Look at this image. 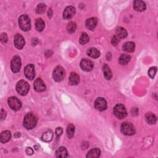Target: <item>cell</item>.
I'll list each match as a JSON object with an SVG mask.
<instances>
[{
  "label": "cell",
  "instance_id": "obj_30",
  "mask_svg": "<svg viewBox=\"0 0 158 158\" xmlns=\"http://www.w3.org/2000/svg\"><path fill=\"white\" fill-rule=\"evenodd\" d=\"M75 133V127L72 124H70L68 126L67 129V135L69 138H72L73 137Z\"/></svg>",
  "mask_w": 158,
  "mask_h": 158
},
{
  "label": "cell",
  "instance_id": "obj_18",
  "mask_svg": "<svg viewBox=\"0 0 158 158\" xmlns=\"http://www.w3.org/2000/svg\"><path fill=\"white\" fill-rule=\"evenodd\" d=\"M115 36L119 39L125 38L127 37V32L123 27H118L115 30Z\"/></svg>",
  "mask_w": 158,
  "mask_h": 158
},
{
  "label": "cell",
  "instance_id": "obj_8",
  "mask_svg": "<svg viewBox=\"0 0 158 158\" xmlns=\"http://www.w3.org/2000/svg\"><path fill=\"white\" fill-rule=\"evenodd\" d=\"M7 102L10 107L14 111H18L21 108L22 106L21 101L16 97L12 96L10 98L8 99Z\"/></svg>",
  "mask_w": 158,
  "mask_h": 158
},
{
  "label": "cell",
  "instance_id": "obj_28",
  "mask_svg": "<svg viewBox=\"0 0 158 158\" xmlns=\"http://www.w3.org/2000/svg\"><path fill=\"white\" fill-rule=\"evenodd\" d=\"M45 26V22L43 21V20L42 19H38L35 22V27L36 29L38 31V32H41L42 31Z\"/></svg>",
  "mask_w": 158,
  "mask_h": 158
},
{
  "label": "cell",
  "instance_id": "obj_32",
  "mask_svg": "<svg viewBox=\"0 0 158 158\" xmlns=\"http://www.w3.org/2000/svg\"><path fill=\"white\" fill-rule=\"evenodd\" d=\"M76 24L75 22H70L68 26V27H67V30L68 31L69 33H70V34H72V33H73L75 31H76Z\"/></svg>",
  "mask_w": 158,
  "mask_h": 158
},
{
  "label": "cell",
  "instance_id": "obj_14",
  "mask_svg": "<svg viewBox=\"0 0 158 158\" xmlns=\"http://www.w3.org/2000/svg\"><path fill=\"white\" fill-rule=\"evenodd\" d=\"M34 89L38 92H43L46 90V86L41 79H37L34 82Z\"/></svg>",
  "mask_w": 158,
  "mask_h": 158
},
{
  "label": "cell",
  "instance_id": "obj_23",
  "mask_svg": "<svg viewBox=\"0 0 158 158\" xmlns=\"http://www.w3.org/2000/svg\"><path fill=\"white\" fill-rule=\"evenodd\" d=\"M68 156V151L64 147H60L56 152V156L57 157H67Z\"/></svg>",
  "mask_w": 158,
  "mask_h": 158
},
{
  "label": "cell",
  "instance_id": "obj_3",
  "mask_svg": "<svg viewBox=\"0 0 158 158\" xmlns=\"http://www.w3.org/2000/svg\"><path fill=\"white\" fill-rule=\"evenodd\" d=\"M20 28L23 31H29L31 28V23L29 17L27 15H22L19 19Z\"/></svg>",
  "mask_w": 158,
  "mask_h": 158
},
{
  "label": "cell",
  "instance_id": "obj_36",
  "mask_svg": "<svg viewBox=\"0 0 158 158\" xmlns=\"http://www.w3.org/2000/svg\"><path fill=\"white\" fill-rule=\"evenodd\" d=\"M1 41L2 43H6L7 41V35L6 34H2L1 35Z\"/></svg>",
  "mask_w": 158,
  "mask_h": 158
},
{
  "label": "cell",
  "instance_id": "obj_33",
  "mask_svg": "<svg viewBox=\"0 0 158 158\" xmlns=\"http://www.w3.org/2000/svg\"><path fill=\"white\" fill-rule=\"evenodd\" d=\"M157 72V68L156 67H153L149 69L148 71V75L151 79H154L155 75Z\"/></svg>",
  "mask_w": 158,
  "mask_h": 158
},
{
  "label": "cell",
  "instance_id": "obj_12",
  "mask_svg": "<svg viewBox=\"0 0 158 158\" xmlns=\"http://www.w3.org/2000/svg\"><path fill=\"white\" fill-rule=\"evenodd\" d=\"M76 14V9L73 6H68L65 9L63 12L64 19L68 20L71 19Z\"/></svg>",
  "mask_w": 158,
  "mask_h": 158
},
{
  "label": "cell",
  "instance_id": "obj_21",
  "mask_svg": "<svg viewBox=\"0 0 158 158\" xmlns=\"http://www.w3.org/2000/svg\"><path fill=\"white\" fill-rule=\"evenodd\" d=\"M103 69L104 78L106 80H111V79L112 77V73L109 66H108L107 64H104L103 67Z\"/></svg>",
  "mask_w": 158,
  "mask_h": 158
},
{
  "label": "cell",
  "instance_id": "obj_35",
  "mask_svg": "<svg viewBox=\"0 0 158 158\" xmlns=\"http://www.w3.org/2000/svg\"><path fill=\"white\" fill-rule=\"evenodd\" d=\"M63 132V130L61 127H57L56 129V134L57 137H60L62 135Z\"/></svg>",
  "mask_w": 158,
  "mask_h": 158
},
{
  "label": "cell",
  "instance_id": "obj_31",
  "mask_svg": "<svg viewBox=\"0 0 158 158\" xmlns=\"http://www.w3.org/2000/svg\"><path fill=\"white\" fill-rule=\"evenodd\" d=\"M46 5L43 3H40L39 4L37 7V9H36V12L37 14H43L45 12V10H46Z\"/></svg>",
  "mask_w": 158,
  "mask_h": 158
},
{
  "label": "cell",
  "instance_id": "obj_34",
  "mask_svg": "<svg viewBox=\"0 0 158 158\" xmlns=\"http://www.w3.org/2000/svg\"><path fill=\"white\" fill-rule=\"evenodd\" d=\"M119 41H120V39L119 38H118L117 37H116L115 35L112 38V40H111V43L112 44V45L114 46H116L119 43Z\"/></svg>",
  "mask_w": 158,
  "mask_h": 158
},
{
  "label": "cell",
  "instance_id": "obj_7",
  "mask_svg": "<svg viewBox=\"0 0 158 158\" xmlns=\"http://www.w3.org/2000/svg\"><path fill=\"white\" fill-rule=\"evenodd\" d=\"M21 68V60L19 56H15L11 60V69L14 73H18Z\"/></svg>",
  "mask_w": 158,
  "mask_h": 158
},
{
  "label": "cell",
  "instance_id": "obj_11",
  "mask_svg": "<svg viewBox=\"0 0 158 158\" xmlns=\"http://www.w3.org/2000/svg\"><path fill=\"white\" fill-rule=\"evenodd\" d=\"M80 67L84 70L87 72H90L92 71L94 67L93 62L87 59H83L80 62Z\"/></svg>",
  "mask_w": 158,
  "mask_h": 158
},
{
  "label": "cell",
  "instance_id": "obj_38",
  "mask_svg": "<svg viewBox=\"0 0 158 158\" xmlns=\"http://www.w3.org/2000/svg\"><path fill=\"white\" fill-rule=\"evenodd\" d=\"M6 115V112L3 109H2L1 110V120H3V119H5Z\"/></svg>",
  "mask_w": 158,
  "mask_h": 158
},
{
  "label": "cell",
  "instance_id": "obj_4",
  "mask_svg": "<svg viewBox=\"0 0 158 158\" xmlns=\"http://www.w3.org/2000/svg\"><path fill=\"white\" fill-rule=\"evenodd\" d=\"M30 89L28 83L24 80H21L18 82L16 85V90L18 93L22 96H25L27 94Z\"/></svg>",
  "mask_w": 158,
  "mask_h": 158
},
{
  "label": "cell",
  "instance_id": "obj_6",
  "mask_svg": "<svg viewBox=\"0 0 158 158\" xmlns=\"http://www.w3.org/2000/svg\"><path fill=\"white\" fill-rule=\"evenodd\" d=\"M65 75V71L64 69V68L61 67V66H57V67H56L54 69L53 71V77L56 82H59L64 79Z\"/></svg>",
  "mask_w": 158,
  "mask_h": 158
},
{
  "label": "cell",
  "instance_id": "obj_25",
  "mask_svg": "<svg viewBox=\"0 0 158 158\" xmlns=\"http://www.w3.org/2000/svg\"><path fill=\"white\" fill-rule=\"evenodd\" d=\"M145 119L149 124H154L157 121V117L153 113H147L145 115Z\"/></svg>",
  "mask_w": 158,
  "mask_h": 158
},
{
  "label": "cell",
  "instance_id": "obj_17",
  "mask_svg": "<svg viewBox=\"0 0 158 158\" xmlns=\"http://www.w3.org/2000/svg\"><path fill=\"white\" fill-rule=\"evenodd\" d=\"M97 22H98V21H97V19L96 18H90V19H87V21H86V22H85L86 27L89 30H93L96 27Z\"/></svg>",
  "mask_w": 158,
  "mask_h": 158
},
{
  "label": "cell",
  "instance_id": "obj_15",
  "mask_svg": "<svg viewBox=\"0 0 158 158\" xmlns=\"http://www.w3.org/2000/svg\"><path fill=\"white\" fill-rule=\"evenodd\" d=\"M133 4L134 10L138 12H143L145 11L146 8V3L143 1H135Z\"/></svg>",
  "mask_w": 158,
  "mask_h": 158
},
{
  "label": "cell",
  "instance_id": "obj_9",
  "mask_svg": "<svg viewBox=\"0 0 158 158\" xmlns=\"http://www.w3.org/2000/svg\"><path fill=\"white\" fill-rule=\"evenodd\" d=\"M24 73L26 78L29 80H33L35 76V67L33 64L27 65L24 69Z\"/></svg>",
  "mask_w": 158,
  "mask_h": 158
},
{
  "label": "cell",
  "instance_id": "obj_20",
  "mask_svg": "<svg viewBox=\"0 0 158 158\" xmlns=\"http://www.w3.org/2000/svg\"><path fill=\"white\" fill-rule=\"evenodd\" d=\"M101 154V151L98 148H94L91 149L90 151H88L87 157L88 158H96L99 157Z\"/></svg>",
  "mask_w": 158,
  "mask_h": 158
},
{
  "label": "cell",
  "instance_id": "obj_10",
  "mask_svg": "<svg viewBox=\"0 0 158 158\" xmlns=\"http://www.w3.org/2000/svg\"><path fill=\"white\" fill-rule=\"evenodd\" d=\"M95 107L99 111H103L107 109V102L103 98H98L95 102Z\"/></svg>",
  "mask_w": 158,
  "mask_h": 158
},
{
  "label": "cell",
  "instance_id": "obj_26",
  "mask_svg": "<svg viewBox=\"0 0 158 158\" xmlns=\"http://www.w3.org/2000/svg\"><path fill=\"white\" fill-rule=\"evenodd\" d=\"M11 132L8 130L4 131L1 134V142L3 143L7 142L11 139Z\"/></svg>",
  "mask_w": 158,
  "mask_h": 158
},
{
  "label": "cell",
  "instance_id": "obj_1",
  "mask_svg": "<svg viewBox=\"0 0 158 158\" xmlns=\"http://www.w3.org/2000/svg\"><path fill=\"white\" fill-rule=\"evenodd\" d=\"M37 123V118L32 113H28L24 117V126L27 130H31L35 127Z\"/></svg>",
  "mask_w": 158,
  "mask_h": 158
},
{
  "label": "cell",
  "instance_id": "obj_19",
  "mask_svg": "<svg viewBox=\"0 0 158 158\" xmlns=\"http://www.w3.org/2000/svg\"><path fill=\"white\" fill-rule=\"evenodd\" d=\"M122 48L124 51L128 52V53H132L135 51V45L134 43L129 41V42H127L126 43H124Z\"/></svg>",
  "mask_w": 158,
  "mask_h": 158
},
{
  "label": "cell",
  "instance_id": "obj_2",
  "mask_svg": "<svg viewBox=\"0 0 158 158\" xmlns=\"http://www.w3.org/2000/svg\"><path fill=\"white\" fill-rule=\"evenodd\" d=\"M114 114L115 115V117L118 118L119 119H123L126 117L127 113L126 107L121 104H118L115 105L114 107Z\"/></svg>",
  "mask_w": 158,
  "mask_h": 158
},
{
  "label": "cell",
  "instance_id": "obj_24",
  "mask_svg": "<svg viewBox=\"0 0 158 158\" xmlns=\"http://www.w3.org/2000/svg\"><path fill=\"white\" fill-rule=\"evenodd\" d=\"M87 54L92 58H98L100 56V52L95 48H90L88 49Z\"/></svg>",
  "mask_w": 158,
  "mask_h": 158
},
{
  "label": "cell",
  "instance_id": "obj_16",
  "mask_svg": "<svg viewBox=\"0 0 158 158\" xmlns=\"http://www.w3.org/2000/svg\"><path fill=\"white\" fill-rule=\"evenodd\" d=\"M80 82V77L79 75L76 72H72L70 75L69 83L71 85H77Z\"/></svg>",
  "mask_w": 158,
  "mask_h": 158
},
{
  "label": "cell",
  "instance_id": "obj_22",
  "mask_svg": "<svg viewBox=\"0 0 158 158\" xmlns=\"http://www.w3.org/2000/svg\"><path fill=\"white\" fill-rule=\"evenodd\" d=\"M53 138V132L52 130H49L45 132L44 134L42 135V137H41V139H42L43 141H45V142H49L52 140Z\"/></svg>",
  "mask_w": 158,
  "mask_h": 158
},
{
  "label": "cell",
  "instance_id": "obj_37",
  "mask_svg": "<svg viewBox=\"0 0 158 158\" xmlns=\"http://www.w3.org/2000/svg\"><path fill=\"white\" fill-rule=\"evenodd\" d=\"M26 153L28 155H32L34 153V151H33V149L31 148H27L26 149Z\"/></svg>",
  "mask_w": 158,
  "mask_h": 158
},
{
  "label": "cell",
  "instance_id": "obj_29",
  "mask_svg": "<svg viewBox=\"0 0 158 158\" xmlns=\"http://www.w3.org/2000/svg\"><path fill=\"white\" fill-rule=\"evenodd\" d=\"M90 41V38L86 33H82L79 39V43L81 45H85Z\"/></svg>",
  "mask_w": 158,
  "mask_h": 158
},
{
  "label": "cell",
  "instance_id": "obj_27",
  "mask_svg": "<svg viewBox=\"0 0 158 158\" xmlns=\"http://www.w3.org/2000/svg\"><path fill=\"white\" fill-rule=\"evenodd\" d=\"M131 60V57L128 54H122L119 57V63L122 65L127 64Z\"/></svg>",
  "mask_w": 158,
  "mask_h": 158
},
{
  "label": "cell",
  "instance_id": "obj_5",
  "mask_svg": "<svg viewBox=\"0 0 158 158\" xmlns=\"http://www.w3.org/2000/svg\"><path fill=\"white\" fill-rule=\"evenodd\" d=\"M121 132L123 135L130 136L135 134V129L134 126L129 122H123L121 127Z\"/></svg>",
  "mask_w": 158,
  "mask_h": 158
},
{
  "label": "cell",
  "instance_id": "obj_13",
  "mask_svg": "<svg viewBox=\"0 0 158 158\" xmlns=\"http://www.w3.org/2000/svg\"><path fill=\"white\" fill-rule=\"evenodd\" d=\"M14 46L19 49L23 48L25 45V40L21 34H17L14 37Z\"/></svg>",
  "mask_w": 158,
  "mask_h": 158
}]
</instances>
